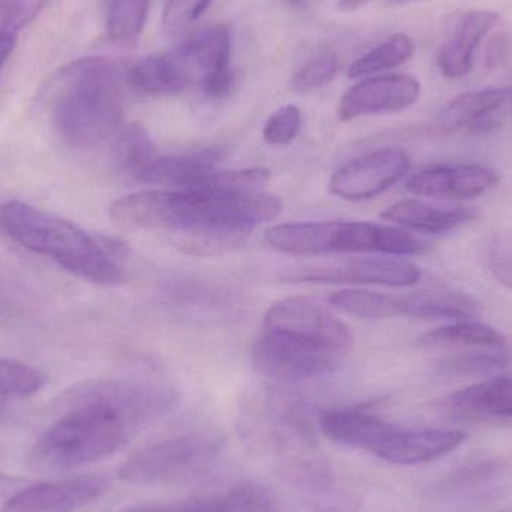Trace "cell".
<instances>
[{"instance_id":"cell-39","label":"cell","mask_w":512,"mask_h":512,"mask_svg":"<svg viewBox=\"0 0 512 512\" xmlns=\"http://www.w3.org/2000/svg\"><path fill=\"white\" fill-rule=\"evenodd\" d=\"M15 44H17V33L0 29V71L14 51Z\"/></svg>"},{"instance_id":"cell-27","label":"cell","mask_w":512,"mask_h":512,"mask_svg":"<svg viewBox=\"0 0 512 512\" xmlns=\"http://www.w3.org/2000/svg\"><path fill=\"white\" fill-rule=\"evenodd\" d=\"M150 0H104L108 38L119 44L137 41L146 26Z\"/></svg>"},{"instance_id":"cell-33","label":"cell","mask_w":512,"mask_h":512,"mask_svg":"<svg viewBox=\"0 0 512 512\" xmlns=\"http://www.w3.org/2000/svg\"><path fill=\"white\" fill-rule=\"evenodd\" d=\"M300 129L301 111L295 105H283L268 117L262 137L270 146H286L297 138Z\"/></svg>"},{"instance_id":"cell-35","label":"cell","mask_w":512,"mask_h":512,"mask_svg":"<svg viewBox=\"0 0 512 512\" xmlns=\"http://www.w3.org/2000/svg\"><path fill=\"white\" fill-rule=\"evenodd\" d=\"M360 501L351 493H337L328 489L316 490L309 501L303 502L297 512H358Z\"/></svg>"},{"instance_id":"cell-18","label":"cell","mask_w":512,"mask_h":512,"mask_svg":"<svg viewBox=\"0 0 512 512\" xmlns=\"http://www.w3.org/2000/svg\"><path fill=\"white\" fill-rule=\"evenodd\" d=\"M221 152L204 149L186 155L158 156L144 174L141 183L165 186L179 191H203L212 174L218 170Z\"/></svg>"},{"instance_id":"cell-40","label":"cell","mask_w":512,"mask_h":512,"mask_svg":"<svg viewBox=\"0 0 512 512\" xmlns=\"http://www.w3.org/2000/svg\"><path fill=\"white\" fill-rule=\"evenodd\" d=\"M20 489H23V481L0 475V501H3V504Z\"/></svg>"},{"instance_id":"cell-14","label":"cell","mask_w":512,"mask_h":512,"mask_svg":"<svg viewBox=\"0 0 512 512\" xmlns=\"http://www.w3.org/2000/svg\"><path fill=\"white\" fill-rule=\"evenodd\" d=\"M499 174L478 164H442L426 168L406 183L411 194L435 200L468 201L498 186Z\"/></svg>"},{"instance_id":"cell-36","label":"cell","mask_w":512,"mask_h":512,"mask_svg":"<svg viewBox=\"0 0 512 512\" xmlns=\"http://www.w3.org/2000/svg\"><path fill=\"white\" fill-rule=\"evenodd\" d=\"M47 0H5L0 12V29L18 33L41 11Z\"/></svg>"},{"instance_id":"cell-38","label":"cell","mask_w":512,"mask_h":512,"mask_svg":"<svg viewBox=\"0 0 512 512\" xmlns=\"http://www.w3.org/2000/svg\"><path fill=\"white\" fill-rule=\"evenodd\" d=\"M511 53V39L508 33H496L490 39L486 51V68L495 69L507 62Z\"/></svg>"},{"instance_id":"cell-16","label":"cell","mask_w":512,"mask_h":512,"mask_svg":"<svg viewBox=\"0 0 512 512\" xmlns=\"http://www.w3.org/2000/svg\"><path fill=\"white\" fill-rule=\"evenodd\" d=\"M498 20V12L487 9L453 15V21L448 24L447 41L438 56L439 69L445 77L460 78L472 71L478 45Z\"/></svg>"},{"instance_id":"cell-32","label":"cell","mask_w":512,"mask_h":512,"mask_svg":"<svg viewBox=\"0 0 512 512\" xmlns=\"http://www.w3.org/2000/svg\"><path fill=\"white\" fill-rule=\"evenodd\" d=\"M510 363L508 351H468L445 363V369L457 375H486L504 369Z\"/></svg>"},{"instance_id":"cell-12","label":"cell","mask_w":512,"mask_h":512,"mask_svg":"<svg viewBox=\"0 0 512 512\" xmlns=\"http://www.w3.org/2000/svg\"><path fill=\"white\" fill-rule=\"evenodd\" d=\"M421 86L417 78L408 74L375 75L364 78L346 90L339 102V119L342 122L399 113L417 104Z\"/></svg>"},{"instance_id":"cell-2","label":"cell","mask_w":512,"mask_h":512,"mask_svg":"<svg viewBox=\"0 0 512 512\" xmlns=\"http://www.w3.org/2000/svg\"><path fill=\"white\" fill-rule=\"evenodd\" d=\"M60 403L65 412L30 450L29 463L36 471H72L107 459L138 430L92 381L69 388Z\"/></svg>"},{"instance_id":"cell-21","label":"cell","mask_w":512,"mask_h":512,"mask_svg":"<svg viewBox=\"0 0 512 512\" xmlns=\"http://www.w3.org/2000/svg\"><path fill=\"white\" fill-rule=\"evenodd\" d=\"M120 512H274L270 493L258 484H243L222 495L177 504H144Z\"/></svg>"},{"instance_id":"cell-22","label":"cell","mask_w":512,"mask_h":512,"mask_svg":"<svg viewBox=\"0 0 512 512\" xmlns=\"http://www.w3.org/2000/svg\"><path fill=\"white\" fill-rule=\"evenodd\" d=\"M447 406L465 417L512 420V376H495L462 388L448 397Z\"/></svg>"},{"instance_id":"cell-4","label":"cell","mask_w":512,"mask_h":512,"mask_svg":"<svg viewBox=\"0 0 512 512\" xmlns=\"http://www.w3.org/2000/svg\"><path fill=\"white\" fill-rule=\"evenodd\" d=\"M122 69L105 57H86L59 75L53 123L69 146L90 149L116 134L123 120Z\"/></svg>"},{"instance_id":"cell-34","label":"cell","mask_w":512,"mask_h":512,"mask_svg":"<svg viewBox=\"0 0 512 512\" xmlns=\"http://www.w3.org/2000/svg\"><path fill=\"white\" fill-rule=\"evenodd\" d=\"M212 3L213 0H167L162 15L165 32L170 35L182 33L197 23Z\"/></svg>"},{"instance_id":"cell-11","label":"cell","mask_w":512,"mask_h":512,"mask_svg":"<svg viewBox=\"0 0 512 512\" xmlns=\"http://www.w3.org/2000/svg\"><path fill=\"white\" fill-rule=\"evenodd\" d=\"M265 325L267 330L292 334L342 355L351 349L354 340L342 319L310 298L291 297L277 301L265 313Z\"/></svg>"},{"instance_id":"cell-23","label":"cell","mask_w":512,"mask_h":512,"mask_svg":"<svg viewBox=\"0 0 512 512\" xmlns=\"http://www.w3.org/2000/svg\"><path fill=\"white\" fill-rule=\"evenodd\" d=\"M418 343L421 348L444 351H507V342L498 330L471 319L429 331L420 337Z\"/></svg>"},{"instance_id":"cell-30","label":"cell","mask_w":512,"mask_h":512,"mask_svg":"<svg viewBox=\"0 0 512 512\" xmlns=\"http://www.w3.org/2000/svg\"><path fill=\"white\" fill-rule=\"evenodd\" d=\"M42 370L20 361L0 358V397H30L47 384Z\"/></svg>"},{"instance_id":"cell-10","label":"cell","mask_w":512,"mask_h":512,"mask_svg":"<svg viewBox=\"0 0 512 512\" xmlns=\"http://www.w3.org/2000/svg\"><path fill=\"white\" fill-rule=\"evenodd\" d=\"M282 279L300 283H355L411 288L420 282L421 270L406 259L352 258L295 268L283 274Z\"/></svg>"},{"instance_id":"cell-1","label":"cell","mask_w":512,"mask_h":512,"mask_svg":"<svg viewBox=\"0 0 512 512\" xmlns=\"http://www.w3.org/2000/svg\"><path fill=\"white\" fill-rule=\"evenodd\" d=\"M283 201L267 192L150 189L114 201L110 218L126 230L185 234L228 242L273 221Z\"/></svg>"},{"instance_id":"cell-5","label":"cell","mask_w":512,"mask_h":512,"mask_svg":"<svg viewBox=\"0 0 512 512\" xmlns=\"http://www.w3.org/2000/svg\"><path fill=\"white\" fill-rule=\"evenodd\" d=\"M265 242L279 254L417 255L424 243L403 228L375 222L324 221L279 224L265 231Z\"/></svg>"},{"instance_id":"cell-9","label":"cell","mask_w":512,"mask_h":512,"mask_svg":"<svg viewBox=\"0 0 512 512\" xmlns=\"http://www.w3.org/2000/svg\"><path fill=\"white\" fill-rule=\"evenodd\" d=\"M411 168L408 153L400 149L373 150L337 168L328 188L334 197L345 201H366L393 188Z\"/></svg>"},{"instance_id":"cell-28","label":"cell","mask_w":512,"mask_h":512,"mask_svg":"<svg viewBox=\"0 0 512 512\" xmlns=\"http://www.w3.org/2000/svg\"><path fill=\"white\" fill-rule=\"evenodd\" d=\"M414 53V42L405 33H396L369 53L355 60L348 69V77L352 80L370 77L378 72L390 71L403 65Z\"/></svg>"},{"instance_id":"cell-37","label":"cell","mask_w":512,"mask_h":512,"mask_svg":"<svg viewBox=\"0 0 512 512\" xmlns=\"http://www.w3.org/2000/svg\"><path fill=\"white\" fill-rule=\"evenodd\" d=\"M490 261L499 282H504L512 288V240L499 239V242L492 246Z\"/></svg>"},{"instance_id":"cell-26","label":"cell","mask_w":512,"mask_h":512,"mask_svg":"<svg viewBox=\"0 0 512 512\" xmlns=\"http://www.w3.org/2000/svg\"><path fill=\"white\" fill-rule=\"evenodd\" d=\"M158 156L147 129L140 123H132L117 138L111 161L117 173L141 182Z\"/></svg>"},{"instance_id":"cell-20","label":"cell","mask_w":512,"mask_h":512,"mask_svg":"<svg viewBox=\"0 0 512 512\" xmlns=\"http://www.w3.org/2000/svg\"><path fill=\"white\" fill-rule=\"evenodd\" d=\"M381 218L406 231L445 234L459 230L477 218V212L465 207H439L421 200H402L385 209Z\"/></svg>"},{"instance_id":"cell-3","label":"cell","mask_w":512,"mask_h":512,"mask_svg":"<svg viewBox=\"0 0 512 512\" xmlns=\"http://www.w3.org/2000/svg\"><path fill=\"white\" fill-rule=\"evenodd\" d=\"M0 236L33 254L54 259L80 279L101 285H116L123 280L117 262L125 254L123 243L90 236L74 222L21 201L0 203Z\"/></svg>"},{"instance_id":"cell-13","label":"cell","mask_w":512,"mask_h":512,"mask_svg":"<svg viewBox=\"0 0 512 512\" xmlns=\"http://www.w3.org/2000/svg\"><path fill=\"white\" fill-rule=\"evenodd\" d=\"M110 486L105 475H83L33 484L12 495L0 512H75L98 501Z\"/></svg>"},{"instance_id":"cell-7","label":"cell","mask_w":512,"mask_h":512,"mask_svg":"<svg viewBox=\"0 0 512 512\" xmlns=\"http://www.w3.org/2000/svg\"><path fill=\"white\" fill-rule=\"evenodd\" d=\"M168 54L188 87H200L210 99H221L230 93L234 75L231 69V33L227 26L215 24L206 27Z\"/></svg>"},{"instance_id":"cell-42","label":"cell","mask_w":512,"mask_h":512,"mask_svg":"<svg viewBox=\"0 0 512 512\" xmlns=\"http://www.w3.org/2000/svg\"><path fill=\"white\" fill-rule=\"evenodd\" d=\"M310 0H285L286 5L291 6L294 9L307 8Z\"/></svg>"},{"instance_id":"cell-17","label":"cell","mask_w":512,"mask_h":512,"mask_svg":"<svg viewBox=\"0 0 512 512\" xmlns=\"http://www.w3.org/2000/svg\"><path fill=\"white\" fill-rule=\"evenodd\" d=\"M468 435L460 430H408L397 427L375 456L393 465H421L457 450Z\"/></svg>"},{"instance_id":"cell-43","label":"cell","mask_w":512,"mask_h":512,"mask_svg":"<svg viewBox=\"0 0 512 512\" xmlns=\"http://www.w3.org/2000/svg\"><path fill=\"white\" fill-rule=\"evenodd\" d=\"M390 2H394V3H411V2H420V0H390Z\"/></svg>"},{"instance_id":"cell-29","label":"cell","mask_w":512,"mask_h":512,"mask_svg":"<svg viewBox=\"0 0 512 512\" xmlns=\"http://www.w3.org/2000/svg\"><path fill=\"white\" fill-rule=\"evenodd\" d=\"M331 307L358 319H385L399 315V297L364 291V289H342L330 297Z\"/></svg>"},{"instance_id":"cell-31","label":"cell","mask_w":512,"mask_h":512,"mask_svg":"<svg viewBox=\"0 0 512 512\" xmlns=\"http://www.w3.org/2000/svg\"><path fill=\"white\" fill-rule=\"evenodd\" d=\"M339 71V62L334 54H322L301 66L292 77V90L310 93L334 80Z\"/></svg>"},{"instance_id":"cell-44","label":"cell","mask_w":512,"mask_h":512,"mask_svg":"<svg viewBox=\"0 0 512 512\" xmlns=\"http://www.w3.org/2000/svg\"><path fill=\"white\" fill-rule=\"evenodd\" d=\"M5 313V304H0V315H3Z\"/></svg>"},{"instance_id":"cell-8","label":"cell","mask_w":512,"mask_h":512,"mask_svg":"<svg viewBox=\"0 0 512 512\" xmlns=\"http://www.w3.org/2000/svg\"><path fill=\"white\" fill-rule=\"evenodd\" d=\"M342 354L282 331L267 330L258 340L254 360L259 372L282 381H303L336 372Z\"/></svg>"},{"instance_id":"cell-24","label":"cell","mask_w":512,"mask_h":512,"mask_svg":"<svg viewBox=\"0 0 512 512\" xmlns=\"http://www.w3.org/2000/svg\"><path fill=\"white\" fill-rule=\"evenodd\" d=\"M471 295L456 291H420L399 298V315L414 319H468L477 312Z\"/></svg>"},{"instance_id":"cell-19","label":"cell","mask_w":512,"mask_h":512,"mask_svg":"<svg viewBox=\"0 0 512 512\" xmlns=\"http://www.w3.org/2000/svg\"><path fill=\"white\" fill-rule=\"evenodd\" d=\"M396 429L366 409H334L321 418V430L328 439L346 447L375 454Z\"/></svg>"},{"instance_id":"cell-25","label":"cell","mask_w":512,"mask_h":512,"mask_svg":"<svg viewBox=\"0 0 512 512\" xmlns=\"http://www.w3.org/2000/svg\"><path fill=\"white\" fill-rule=\"evenodd\" d=\"M125 78L131 89L143 95H179L189 89L168 53L138 60L126 71Z\"/></svg>"},{"instance_id":"cell-15","label":"cell","mask_w":512,"mask_h":512,"mask_svg":"<svg viewBox=\"0 0 512 512\" xmlns=\"http://www.w3.org/2000/svg\"><path fill=\"white\" fill-rule=\"evenodd\" d=\"M512 113V87L462 93L451 99L439 125L450 134H481L499 128Z\"/></svg>"},{"instance_id":"cell-41","label":"cell","mask_w":512,"mask_h":512,"mask_svg":"<svg viewBox=\"0 0 512 512\" xmlns=\"http://www.w3.org/2000/svg\"><path fill=\"white\" fill-rule=\"evenodd\" d=\"M370 0H339V8L345 12L357 11Z\"/></svg>"},{"instance_id":"cell-45","label":"cell","mask_w":512,"mask_h":512,"mask_svg":"<svg viewBox=\"0 0 512 512\" xmlns=\"http://www.w3.org/2000/svg\"><path fill=\"white\" fill-rule=\"evenodd\" d=\"M3 5H5V0H0V12H2Z\"/></svg>"},{"instance_id":"cell-6","label":"cell","mask_w":512,"mask_h":512,"mask_svg":"<svg viewBox=\"0 0 512 512\" xmlns=\"http://www.w3.org/2000/svg\"><path fill=\"white\" fill-rule=\"evenodd\" d=\"M218 450V439L212 436H174L135 451L123 462L119 477L132 486L168 483L206 465Z\"/></svg>"}]
</instances>
